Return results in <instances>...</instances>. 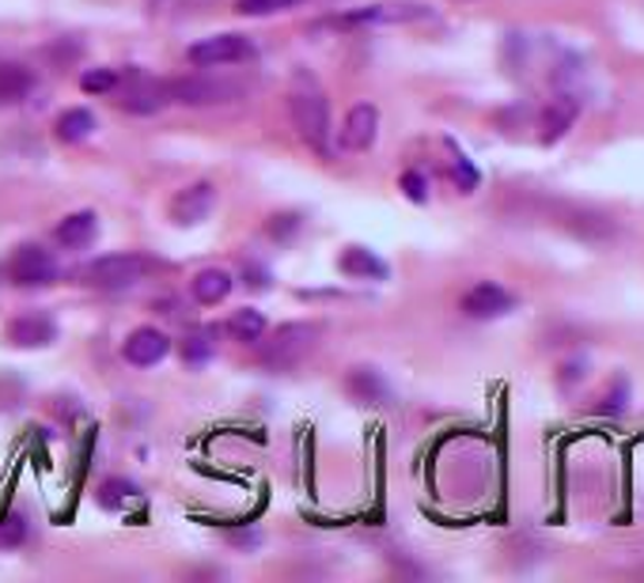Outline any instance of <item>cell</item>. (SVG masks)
Returning <instances> with one entry per match:
<instances>
[{"mask_svg": "<svg viewBox=\"0 0 644 583\" xmlns=\"http://www.w3.org/2000/svg\"><path fill=\"white\" fill-rule=\"evenodd\" d=\"M402 190H406V198L410 201H429V182H425V174H417V171H406L402 174Z\"/></svg>", "mask_w": 644, "mask_h": 583, "instance_id": "27", "label": "cell"}, {"mask_svg": "<svg viewBox=\"0 0 644 583\" xmlns=\"http://www.w3.org/2000/svg\"><path fill=\"white\" fill-rule=\"evenodd\" d=\"M303 0H235L239 16H278V12H292L300 8Z\"/></svg>", "mask_w": 644, "mask_h": 583, "instance_id": "24", "label": "cell"}, {"mask_svg": "<svg viewBox=\"0 0 644 583\" xmlns=\"http://www.w3.org/2000/svg\"><path fill=\"white\" fill-rule=\"evenodd\" d=\"M315 338H319V326H311V322H284V326H278V333H273L270 345H265L262 360L270 368H292L311 353Z\"/></svg>", "mask_w": 644, "mask_h": 583, "instance_id": "4", "label": "cell"}, {"mask_svg": "<svg viewBox=\"0 0 644 583\" xmlns=\"http://www.w3.org/2000/svg\"><path fill=\"white\" fill-rule=\"evenodd\" d=\"M118 83V72L114 69H91L80 77V88L88 91V96H110V88Z\"/></svg>", "mask_w": 644, "mask_h": 583, "instance_id": "25", "label": "cell"}, {"mask_svg": "<svg viewBox=\"0 0 644 583\" xmlns=\"http://www.w3.org/2000/svg\"><path fill=\"white\" fill-rule=\"evenodd\" d=\"M27 91H31V77L20 64H0V103H20Z\"/></svg>", "mask_w": 644, "mask_h": 583, "instance_id": "21", "label": "cell"}, {"mask_svg": "<svg viewBox=\"0 0 644 583\" xmlns=\"http://www.w3.org/2000/svg\"><path fill=\"white\" fill-rule=\"evenodd\" d=\"M8 277H12V284H20V289H46V284L58 281V262L50 258V250L27 243L12 254V262H8Z\"/></svg>", "mask_w": 644, "mask_h": 583, "instance_id": "6", "label": "cell"}, {"mask_svg": "<svg viewBox=\"0 0 644 583\" xmlns=\"http://www.w3.org/2000/svg\"><path fill=\"white\" fill-rule=\"evenodd\" d=\"M8 341H12L16 349H46L58 341V322L42 311L20 314V319L8 326Z\"/></svg>", "mask_w": 644, "mask_h": 583, "instance_id": "13", "label": "cell"}, {"mask_svg": "<svg viewBox=\"0 0 644 583\" xmlns=\"http://www.w3.org/2000/svg\"><path fill=\"white\" fill-rule=\"evenodd\" d=\"M190 64L193 69H220V64H239L254 58V42L246 34H213L190 46Z\"/></svg>", "mask_w": 644, "mask_h": 583, "instance_id": "5", "label": "cell"}, {"mask_svg": "<svg viewBox=\"0 0 644 583\" xmlns=\"http://www.w3.org/2000/svg\"><path fill=\"white\" fill-rule=\"evenodd\" d=\"M171 103H187V107H213V103H232L239 96L235 83L213 80V77H182L171 80Z\"/></svg>", "mask_w": 644, "mask_h": 583, "instance_id": "7", "label": "cell"}, {"mask_svg": "<svg viewBox=\"0 0 644 583\" xmlns=\"http://www.w3.org/2000/svg\"><path fill=\"white\" fill-rule=\"evenodd\" d=\"M289 114H292V125L296 133L308 141V148H315L322 160L334 155V129H330V107H326V96L315 88L311 80H300L289 96Z\"/></svg>", "mask_w": 644, "mask_h": 583, "instance_id": "1", "label": "cell"}, {"mask_svg": "<svg viewBox=\"0 0 644 583\" xmlns=\"http://www.w3.org/2000/svg\"><path fill=\"white\" fill-rule=\"evenodd\" d=\"M217 209V187L213 182H193V187L179 190L171 198V220L174 224H201L209 212Z\"/></svg>", "mask_w": 644, "mask_h": 583, "instance_id": "8", "label": "cell"}, {"mask_svg": "<svg viewBox=\"0 0 644 583\" xmlns=\"http://www.w3.org/2000/svg\"><path fill=\"white\" fill-rule=\"evenodd\" d=\"M171 353V338L163 330H155V326H141V330H133L125 338V345H122V356L129 360L133 368H155L163 356Z\"/></svg>", "mask_w": 644, "mask_h": 583, "instance_id": "10", "label": "cell"}, {"mask_svg": "<svg viewBox=\"0 0 644 583\" xmlns=\"http://www.w3.org/2000/svg\"><path fill=\"white\" fill-rule=\"evenodd\" d=\"M232 273L228 270H201L198 277L190 281V292H193V300L198 303H205V308H217V303H224L228 300V292H232Z\"/></svg>", "mask_w": 644, "mask_h": 583, "instance_id": "15", "label": "cell"}, {"mask_svg": "<svg viewBox=\"0 0 644 583\" xmlns=\"http://www.w3.org/2000/svg\"><path fill=\"white\" fill-rule=\"evenodd\" d=\"M455 179H459V187H463V190L477 187V171H474L471 163H466V155H455Z\"/></svg>", "mask_w": 644, "mask_h": 583, "instance_id": "28", "label": "cell"}, {"mask_svg": "<svg viewBox=\"0 0 644 583\" xmlns=\"http://www.w3.org/2000/svg\"><path fill=\"white\" fill-rule=\"evenodd\" d=\"M23 539H27L23 515H8V520L0 523V550H12V545H20Z\"/></svg>", "mask_w": 644, "mask_h": 583, "instance_id": "26", "label": "cell"}, {"mask_svg": "<svg viewBox=\"0 0 644 583\" xmlns=\"http://www.w3.org/2000/svg\"><path fill=\"white\" fill-rule=\"evenodd\" d=\"M95 235H99V217L91 209L72 212V217H64L58 224V243L69 250H84Z\"/></svg>", "mask_w": 644, "mask_h": 583, "instance_id": "14", "label": "cell"}, {"mask_svg": "<svg viewBox=\"0 0 644 583\" xmlns=\"http://www.w3.org/2000/svg\"><path fill=\"white\" fill-rule=\"evenodd\" d=\"M342 273H345V277H356V281H383V277H386V265L372 254V250L349 247L345 254H342Z\"/></svg>", "mask_w": 644, "mask_h": 583, "instance_id": "16", "label": "cell"}, {"mask_svg": "<svg viewBox=\"0 0 644 583\" xmlns=\"http://www.w3.org/2000/svg\"><path fill=\"white\" fill-rule=\"evenodd\" d=\"M429 8L425 4H368L356 8V12L342 16V27H372V23H413V20H429Z\"/></svg>", "mask_w": 644, "mask_h": 583, "instance_id": "12", "label": "cell"}, {"mask_svg": "<svg viewBox=\"0 0 644 583\" xmlns=\"http://www.w3.org/2000/svg\"><path fill=\"white\" fill-rule=\"evenodd\" d=\"M149 270H152L149 258L125 250V254H107V258H99V262H91L84 277H88V284H95V289H133Z\"/></svg>", "mask_w": 644, "mask_h": 583, "instance_id": "3", "label": "cell"}, {"mask_svg": "<svg viewBox=\"0 0 644 583\" xmlns=\"http://www.w3.org/2000/svg\"><path fill=\"white\" fill-rule=\"evenodd\" d=\"M349 391H353L356 398H364V402H372V405H383L386 398V383L380 375L372 372V368H356L353 379H349Z\"/></svg>", "mask_w": 644, "mask_h": 583, "instance_id": "20", "label": "cell"}, {"mask_svg": "<svg viewBox=\"0 0 644 583\" xmlns=\"http://www.w3.org/2000/svg\"><path fill=\"white\" fill-rule=\"evenodd\" d=\"M509 311H515V295L504 292L501 284H493V281L474 284V289L463 295V314H471V319L490 322V319H501V314H509Z\"/></svg>", "mask_w": 644, "mask_h": 583, "instance_id": "11", "label": "cell"}, {"mask_svg": "<svg viewBox=\"0 0 644 583\" xmlns=\"http://www.w3.org/2000/svg\"><path fill=\"white\" fill-rule=\"evenodd\" d=\"M91 133H95V114L84 107L64 110V114L58 118V141H64V144H80V141H88Z\"/></svg>", "mask_w": 644, "mask_h": 583, "instance_id": "17", "label": "cell"}, {"mask_svg": "<svg viewBox=\"0 0 644 583\" xmlns=\"http://www.w3.org/2000/svg\"><path fill=\"white\" fill-rule=\"evenodd\" d=\"M213 353H217V330L213 326L193 330V333H187V341H182V360H187V364H205Z\"/></svg>", "mask_w": 644, "mask_h": 583, "instance_id": "19", "label": "cell"}, {"mask_svg": "<svg viewBox=\"0 0 644 583\" xmlns=\"http://www.w3.org/2000/svg\"><path fill=\"white\" fill-rule=\"evenodd\" d=\"M228 333H232L235 341H243V345H254V341H262V333H265L262 311H254V308L235 311L232 319H228Z\"/></svg>", "mask_w": 644, "mask_h": 583, "instance_id": "18", "label": "cell"}, {"mask_svg": "<svg viewBox=\"0 0 644 583\" xmlns=\"http://www.w3.org/2000/svg\"><path fill=\"white\" fill-rule=\"evenodd\" d=\"M114 103L129 110V114H155L171 103V88L163 80H152L149 72L141 69H129L125 77H118V83L110 88Z\"/></svg>", "mask_w": 644, "mask_h": 583, "instance_id": "2", "label": "cell"}, {"mask_svg": "<svg viewBox=\"0 0 644 583\" xmlns=\"http://www.w3.org/2000/svg\"><path fill=\"white\" fill-rule=\"evenodd\" d=\"M342 148L345 152H368L380 137V110L372 103H356L342 122Z\"/></svg>", "mask_w": 644, "mask_h": 583, "instance_id": "9", "label": "cell"}, {"mask_svg": "<svg viewBox=\"0 0 644 583\" xmlns=\"http://www.w3.org/2000/svg\"><path fill=\"white\" fill-rule=\"evenodd\" d=\"M573 118H576V103L573 99H557L554 107L546 110V141H557L561 133H565L568 125H573Z\"/></svg>", "mask_w": 644, "mask_h": 583, "instance_id": "22", "label": "cell"}, {"mask_svg": "<svg viewBox=\"0 0 644 583\" xmlns=\"http://www.w3.org/2000/svg\"><path fill=\"white\" fill-rule=\"evenodd\" d=\"M137 496H141V493H137L133 481H122V478L107 481V485L99 489V504H103V507H125V504H133Z\"/></svg>", "mask_w": 644, "mask_h": 583, "instance_id": "23", "label": "cell"}]
</instances>
